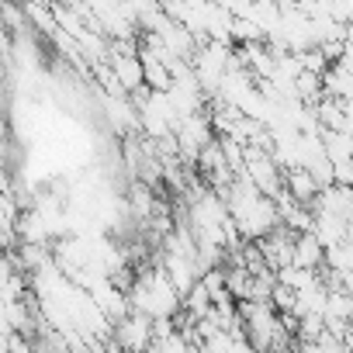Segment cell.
Returning a JSON list of instances; mask_svg holds the SVG:
<instances>
[{"instance_id":"cell-5","label":"cell","mask_w":353,"mask_h":353,"mask_svg":"<svg viewBox=\"0 0 353 353\" xmlns=\"http://www.w3.org/2000/svg\"><path fill=\"white\" fill-rule=\"evenodd\" d=\"M163 270H166V277L173 281V288L181 291V298L194 288V281L201 277V267L194 263V256H188V253H166L163 250Z\"/></svg>"},{"instance_id":"cell-7","label":"cell","mask_w":353,"mask_h":353,"mask_svg":"<svg viewBox=\"0 0 353 353\" xmlns=\"http://www.w3.org/2000/svg\"><path fill=\"white\" fill-rule=\"evenodd\" d=\"M291 263L305 267V270H319L325 263V246L322 239L308 229V232H294V253H291Z\"/></svg>"},{"instance_id":"cell-8","label":"cell","mask_w":353,"mask_h":353,"mask_svg":"<svg viewBox=\"0 0 353 353\" xmlns=\"http://www.w3.org/2000/svg\"><path fill=\"white\" fill-rule=\"evenodd\" d=\"M346 219L339 215H329V212H315V222H312V232L322 239V246H332L339 239H346Z\"/></svg>"},{"instance_id":"cell-6","label":"cell","mask_w":353,"mask_h":353,"mask_svg":"<svg viewBox=\"0 0 353 353\" xmlns=\"http://www.w3.org/2000/svg\"><path fill=\"white\" fill-rule=\"evenodd\" d=\"M284 191H288L294 201L312 205V201H315V194H319L322 188H319V181L312 176V170L298 163V166H284Z\"/></svg>"},{"instance_id":"cell-2","label":"cell","mask_w":353,"mask_h":353,"mask_svg":"<svg viewBox=\"0 0 353 353\" xmlns=\"http://www.w3.org/2000/svg\"><path fill=\"white\" fill-rule=\"evenodd\" d=\"M173 135H176V145H181V156H188V159H198V152L215 139V125H212V114L201 108V111H191V114H184L181 121H176V128H173Z\"/></svg>"},{"instance_id":"cell-3","label":"cell","mask_w":353,"mask_h":353,"mask_svg":"<svg viewBox=\"0 0 353 353\" xmlns=\"http://www.w3.org/2000/svg\"><path fill=\"white\" fill-rule=\"evenodd\" d=\"M114 343L121 350H149L152 346V319L145 312H128L114 322Z\"/></svg>"},{"instance_id":"cell-1","label":"cell","mask_w":353,"mask_h":353,"mask_svg":"<svg viewBox=\"0 0 353 353\" xmlns=\"http://www.w3.org/2000/svg\"><path fill=\"white\" fill-rule=\"evenodd\" d=\"M236 176H239V173H236ZM243 176H250V181H253L263 194H270V198L284 188V170H281V163L274 159L270 149H260V145H246Z\"/></svg>"},{"instance_id":"cell-9","label":"cell","mask_w":353,"mask_h":353,"mask_svg":"<svg viewBox=\"0 0 353 353\" xmlns=\"http://www.w3.org/2000/svg\"><path fill=\"white\" fill-rule=\"evenodd\" d=\"M322 94H325V90H322V73L301 70V73L294 77V97H298V101L312 104V101H319Z\"/></svg>"},{"instance_id":"cell-4","label":"cell","mask_w":353,"mask_h":353,"mask_svg":"<svg viewBox=\"0 0 353 353\" xmlns=\"http://www.w3.org/2000/svg\"><path fill=\"white\" fill-rule=\"evenodd\" d=\"M256 243H260V253H263V260H267L270 270H281V267L291 263V253H294V232H291L288 225H274V229L263 232Z\"/></svg>"}]
</instances>
